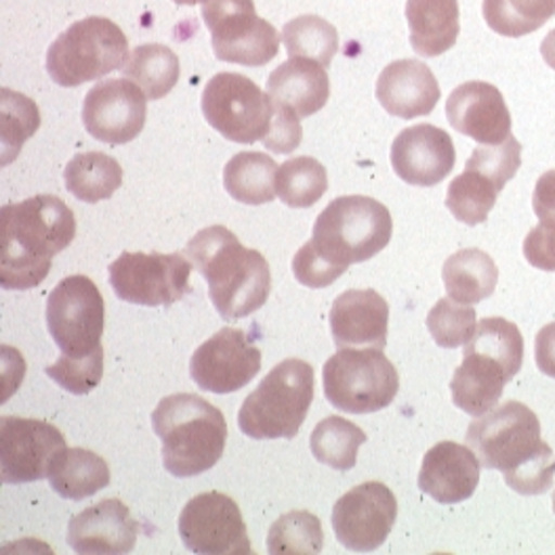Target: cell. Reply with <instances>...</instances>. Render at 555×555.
<instances>
[{"label": "cell", "mask_w": 555, "mask_h": 555, "mask_svg": "<svg viewBox=\"0 0 555 555\" xmlns=\"http://www.w3.org/2000/svg\"><path fill=\"white\" fill-rule=\"evenodd\" d=\"M76 238V215L57 196L38 194L0 210V284L7 291L36 288L49 276L53 257Z\"/></svg>", "instance_id": "cell-1"}, {"label": "cell", "mask_w": 555, "mask_h": 555, "mask_svg": "<svg viewBox=\"0 0 555 555\" xmlns=\"http://www.w3.org/2000/svg\"><path fill=\"white\" fill-rule=\"evenodd\" d=\"M185 257L207 280L210 304L221 318L238 320L266 306L272 291L270 263L259 250L246 248L232 230H201L185 244Z\"/></svg>", "instance_id": "cell-2"}, {"label": "cell", "mask_w": 555, "mask_h": 555, "mask_svg": "<svg viewBox=\"0 0 555 555\" xmlns=\"http://www.w3.org/2000/svg\"><path fill=\"white\" fill-rule=\"evenodd\" d=\"M152 427L163 442V465L175 478L205 474L225 451V416L196 393L163 398L152 413Z\"/></svg>", "instance_id": "cell-3"}, {"label": "cell", "mask_w": 555, "mask_h": 555, "mask_svg": "<svg viewBox=\"0 0 555 555\" xmlns=\"http://www.w3.org/2000/svg\"><path fill=\"white\" fill-rule=\"evenodd\" d=\"M393 221L389 208L371 196H339L324 208L310 244L344 274L351 263L373 259L391 241Z\"/></svg>", "instance_id": "cell-4"}, {"label": "cell", "mask_w": 555, "mask_h": 555, "mask_svg": "<svg viewBox=\"0 0 555 555\" xmlns=\"http://www.w3.org/2000/svg\"><path fill=\"white\" fill-rule=\"evenodd\" d=\"M312 400V364L286 358L246 396L238 411V427L253 440H293L310 413Z\"/></svg>", "instance_id": "cell-5"}, {"label": "cell", "mask_w": 555, "mask_h": 555, "mask_svg": "<svg viewBox=\"0 0 555 555\" xmlns=\"http://www.w3.org/2000/svg\"><path fill=\"white\" fill-rule=\"evenodd\" d=\"M129 62V38L107 17H85L57 36L47 51V72L60 87L100 80Z\"/></svg>", "instance_id": "cell-6"}, {"label": "cell", "mask_w": 555, "mask_h": 555, "mask_svg": "<svg viewBox=\"0 0 555 555\" xmlns=\"http://www.w3.org/2000/svg\"><path fill=\"white\" fill-rule=\"evenodd\" d=\"M322 385L331 406L349 415H369L393 402L400 375L379 347H339L324 364Z\"/></svg>", "instance_id": "cell-7"}, {"label": "cell", "mask_w": 555, "mask_h": 555, "mask_svg": "<svg viewBox=\"0 0 555 555\" xmlns=\"http://www.w3.org/2000/svg\"><path fill=\"white\" fill-rule=\"evenodd\" d=\"M201 105L217 133L244 145L268 138L276 114L270 93L238 72L215 74L203 91Z\"/></svg>", "instance_id": "cell-8"}, {"label": "cell", "mask_w": 555, "mask_h": 555, "mask_svg": "<svg viewBox=\"0 0 555 555\" xmlns=\"http://www.w3.org/2000/svg\"><path fill=\"white\" fill-rule=\"evenodd\" d=\"M465 440L486 469H499L503 474L514 472L550 447L541 438L539 416L516 400L472 421Z\"/></svg>", "instance_id": "cell-9"}, {"label": "cell", "mask_w": 555, "mask_h": 555, "mask_svg": "<svg viewBox=\"0 0 555 555\" xmlns=\"http://www.w3.org/2000/svg\"><path fill=\"white\" fill-rule=\"evenodd\" d=\"M44 315L49 335L62 356L87 358L104 347V297L91 278H64L51 291Z\"/></svg>", "instance_id": "cell-10"}, {"label": "cell", "mask_w": 555, "mask_h": 555, "mask_svg": "<svg viewBox=\"0 0 555 555\" xmlns=\"http://www.w3.org/2000/svg\"><path fill=\"white\" fill-rule=\"evenodd\" d=\"M203 17L219 62L259 68L276 57L282 36L257 15L253 0H205Z\"/></svg>", "instance_id": "cell-11"}, {"label": "cell", "mask_w": 555, "mask_h": 555, "mask_svg": "<svg viewBox=\"0 0 555 555\" xmlns=\"http://www.w3.org/2000/svg\"><path fill=\"white\" fill-rule=\"evenodd\" d=\"M107 274L116 297L133 306L169 308L192 291V263L179 253H122Z\"/></svg>", "instance_id": "cell-12"}, {"label": "cell", "mask_w": 555, "mask_h": 555, "mask_svg": "<svg viewBox=\"0 0 555 555\" xmlns=\"http://www.w3.org/2000/svg\"><path fill=\"white\" fill-rule=\"evenodd\" d=\"M179 537L192 554H250V539L238 503L223 492H203L185 503L177 521Z\"/></svg>", "instance_id": "cell-13"}, {"label": "cell", "mask_w": 555, "mask_h": 555, "mask_svg": "<svg viewBox=\"0 0 555 555\" xmlns=\"http://www.w3.org/2000/svg\"><path fill=\"white\" fill-rule=\"evenodd\" d=\"M64 434L40 418H0L2 485H28L49 478L55 459L66 451Z\"/></svg>", "instance_id": "cell-14"}, {"label": "cell", "mask_w": 555, "mask_h": 555, "mask_svg": "<svg viewBox=\"0 0 555 555\" xmlns=\"http://www.w3.org/2000/svg\"><path fill=\"white\" fill-rule=\"evenodd\" d=\"M398 520L396 494L382 482L351 488L333 507L337 541L351 552L369 554L387 541Z\"/></svg>", "instance_id": "cell-15"}, {"label": "cell", "mask_w": 555, "mask_h": 555, "mask_svg": "<svg viewBox=\"0 0 555 555\" xmlns=\"http://www.w3.org/2000/svg\"><path fill=\"white\" fill-rule=\"evenodd\" d=\"M261 349L238 328H221L192 353L190 375L210 393H234L253 382L261 371Z\"/></svg>", "instance_id": "cell-16"}, {"label": "cell", "mask_w": 555, "mask_h": 555, "mask_svg": "<svg viewBox=\"0 0 555 555\" xmlns=\"http://www.w3.org/2000/svg\"><path fill=\"white\" fill-rule=\"evenodd\" d=\"M147 95L129 78L93 85L82 104L85 129L102 143L122 145L139 138L147 118Z\"/></svg>", "instance_id": "cell-17"}, {"label": "cell", "mask_w": 555, "mask_h": 555, "mask_svg": "<svg viewBox=\"0 0 555 555\" xmlns=\"http://www.w3.org/2000/svg\"><path fill=\"white\" fill-rule=\"evenodd\" d=\"M389 158L396 175L409 185L434 188L452 173L456 152L444 129L423 122L396 135Z\"/></svg>", "instance_id": "cell-18"}, {"label": "cell", "mask_w": 555, "mask_h": 555, "mask_svg": "<svg viewBox=\"0 0 555 555\" xmlns=\"http://www.w3.org/2000/svg\"><path fill=\"white\" fill-rule=\"evenodd\" d=\"M447 118L452 129L480 145H499L512 138V114L501 91L485 82L459 85L447 100Z\"/></svg>", "instance_id": "cell-19"}, {"label": "cell", "mask_w": 555, "mask_h": 555, "mask_svg": "<svg viewBox=\"0 0 555 555\" xmlns=\"http://www.w3.org/2000/svg\"><path fill=\"white\" fill-rule=\"evenodd\" d=\"M139 521L120 499H104L68 524V545L80 555H120L135 550Z\"/></svg>", "instance_id": "cell-20"}, {"label": "cell", "mask_w": 555, "mask_h": 555, "mask_svg": "<svg viewBox=\"0 0 555 555\" xmlns=\"http://www.w3.org/2000/svg\"><path fill=\"white\" fill-rule=\"evenodd\" d=\"M480 465L469 447L438 442L423 456L418 488L442 505L463 503L480 485Z\"/></svg>", "instance_id": "cell-21"}, {"label": "cell", "mask_w": 555, "mask_h": 555, "mask_svg": "<svg viewBox=\"0 0 555 555\" xmlns=\"http://www.w3.org/2000/svg\"><path fill=\"white\" fill-rule=\"evenodd\" d=\"M440 85L429 66L418 60H398L377 78V100L396 118L429 116L440 102Z\"/></svg>", "instance_id": "cell-22"}, {"label": "cell", "mask_w": 555, "mask_h": 555, "mask_svg": "<svg viewBox=\"0 0 555 555\" xmlns=\"http://www.w3.org/2000/svg\"><path fill=\"white\" fill-rule=\"evenodd\" d=\"M512 379L514 375L503 360L482 347L467 344L463 362L452 375V402L467 415H485L499 404L505 385Z\"/></svg>", "instance_id": "cell-23"}, {"label": "cell", "mask_w": 555, "mask_h": 555, "mask_svg": "<svg viewBox=\"0 0 555 555\" xmlns=\"http://www.w3.org/2000/svg\"><path fill=\"white\" fill-rule=\"evenodd\" d=\"M328 320L337 347L387 346L389 306L373 288H351L339 295Z\"/></svg>", "instance_id": "cell-24"}, {"label": "cell", "mask_w": 555, "mask_h": 555, "mask_svg": "<svg viewBox=\"0 0 555 555\" xmlns=\"http://www.w3.org/2000/svg\"><path fill=\"white\" fill-rule=\"evenodd\" d=\"M268 93L278 104L291 107L299 118H308L320 112L331 98L328 72L313 60H288L270 74Z\"/></svg>", "instance_id": "cell-25"}, {"label": "cell", "mask_w": 555, "mask_h": 555, "mask_svg": "<svg viewBox=\"0 0 555 555\" xmlns=\"http://www.w3.org/2000/svg\"><path fill=\"white\" fill-rule=\"evenodd\" d=\"M459 0H406V22L413 51L438 57L451 51L461 33Z\"/></svg>", "instance_id": "cell-26"}, {"label": "cell", "mask_w": 555, "mask_h": 555, "mask_svg": "<svg viewBox=\"0 0 555 555\" xmlns=\"http://www.w3.org/2000/svg\"><path fill=\"white\" fill-rule=\"evenodd\" d=\"M442 280L451 299L465 306H476L494 293L499 268L485 250L463 248L447 259Z\"/></svg>", "instance_id": "cell-27"}, {"label": "cell", "mask_w": 555, "mask_h": 555, "mask_svg": "<svg viewBox=\"0 0 555 555\" xmlns=\"http://www.w3.org/2000/svg\"><path fill=\"white\" fill-rule=\"evenodd\" d=\"M112 474L104 456L87 449H66L62 452L51 472V488L69 501H82L109 486Z\"/></svg>", "instance_id": "cell-28"}, {"label": "cell", "mask_w": 555, "mask_h": 555, "mask_svg": "<svg viewBox=\"0 0 555 555\" xmlns=\"http://www.w3.org/2000/svg\"><path fill=\"white\" fill-rule=\"evenodd\" d=\"M276 160L261 152H238L223 169L225 192L243 205L259 207L276 198Z\"/></svg>", "instance_id": "cell-29"}, {"label": "cell", "mask_w": 555, "mask_h": 555, "mask_svg": "<svg viewBox=\"0 0 555 555\" xmlns=\"http://www.w3.org/2000/svg\"><path fill=\"white\" fill-rule=\"evenodd\" d=\"M64 181L76 201L95 205L114 196L122 185V167L104 152H82L66 165Z\"/></svg>", "instance_id": "cell-30"}, {"label": "cell", "mask_w": 555, "mask_h": 555, "mask_svg": "<svg viewBox=\"0 0 555 555\" xmlns=\"http://www.w3.org/2000/svg\"><path fill=\"white\" fill-rule=\"evenodd\" d=\"M125 78L133 80L147 100L167 98L179 80V57L165 44L147 42L133 49L129 62L120 69Z\"/></svg>", "instance_id": "cell-31"}, {"label": "cell", "mask_w": 555, "mask_h": 555, "mask_svg": "<svg viewBox=\"0 0 555 555\" xmlns=\"http://www.w3.org/2000/svg\"><path fill=\"white\" fill-rule=\"evenodd\" d=\"M366 442V434L344 416L331 415L322 418L310 436L313 459L339 472L356 467L358 449Z\"/></svg>", "instance_id": "cell-32"}, {"label": "cell", "mask_w": 555, "mask_h": 555, "mask_svg": "<svg viewBox=\"0 0 555 555\" xmlns=\"http://www.w3.org/2000/svg\"><path fill=\"white\" fill-rule=\"evenodd\" d=\"M488 28L505 38L532 35L555 17V0H485Z\"/></svg>", "instance_id": "cell-33"}, {"label": "cell", "mask_w": 555, "mask_h": 555, "mask_svg": "<svg viewBox=\"0 0 555 555\" xmlns=\"http://www.w3.org/2000/svg\"><path fill=\"white\" fill-rule=\"evenodd\" d=\"M282 42L288 60H313L326 68L339 51V33L318 15H301L284 24Z\"/></svg>", "instance_id": "cell-34"}, {"label": "cell", "mask_w": 555, "mask_h": 555, "mask_svg": "<svg viewBox=\"0 0 555 555\" xmlns=\"http://www.w3.org/2000/svg\"><path fill=\"white\" fill-rule=\"evenodd\" d=\"M328 173L312 156H295L278 167V198L291 208H310L326 194Z\"/></svg>", "instance_id": "cell-35"}, {"label": "cell", "mask_w": 555, "mask_h": 555, "mask_svg": "<svg viewBox=\"0 0 555 555\" xmlns=\"http://www.w3.org/2000/svg\"><path fill=\"white\" fill-rule=\"evenodd\" d=\"M501 190L486 175L465 167V171L454 177L447 192V208L452 217L465 225L485 223L490 210L496 205Z\"/></svg>", "instance_id": "cell-36"}, {"label": "cell", "mask_w": 555, "mask_h": 555, "mask_svg": "<svg viewBox=\"0 0 555 555\" xmlns=\"http://www.w3.org/2000/svg\"><path fill=\"white\" fill-rule=\"evenodd\" d=\"M322 547V521L306 509L282 514L268 532V552L272 555H315Z\"/></svg>", "instance_id": "cell-37"}, {"label": "cell", "mask_w": 555, "mask_h": 555, "mask_svg": "<svg viewBox=\"0 0 555 555\" xmlns=\"http://www.w3.org/2000/svg\"><path fill=\"white\" fill-rule=\"evenodd\" d=\"M0 98H2V104H0L2 105V114H0V118H2V129H0L2 165H9L20 156L22 145L38 131L40 112L30 98H26L17 91L2 89Z\"/></svg>", "instance_id": "cell-38"}, {"label": "cell", "mask_w": 555, "mask_h": 555, "mask_svg": "<svg viewBox=\"0 0 555 555\" xmlns=\"http://www.w3.org/2000/svg\"><path fill=\"white\" fill-rule=\"evenodd\" d=\"M427 328L440 347L467 346L478 328V315L472 306L444 297L427 313Z\"/></svg>", "instance_id": "cell-39"}, {"label": "cell", "mask_w": 555, "mask_h": 555, "mask_svg": "<svg viewBox=\"0 0 555 555\" xmlns=\"http://www.w3.org/2000/svg\"><path fill=\"white\" fill-rule=\"evenodd\" d=\"M44 373L69 393L85 396L93 391L104 377V347L87 358L60 356V360L47 366Z\"/></svg>", "instance_id": "cell-40"}, {"label": "cell", "mask_w": 555, "mask_h": 555, "mask_svg": "<svg viewBox=\"0 0 555 555\" xmlns=\"http://www.w3.org/2000/svg\"><path fill=\"white\" fill-rule=\"evenodd\" d=\"M465 167L486 175L503 192V188L520 171L521 143L509 138L499 145H478Z\"/></svg>", "instance_id": "cell-41"}, {"label": "cell", "mask_w": 555, "mask_h": 555, "mask_svg": "<svg viewBox=\"0 0 555 555\" xmlns=\"http://www.w3.org/2000/svg\"><path fill=\"white\" fill-rule=\"evenodd\" d=\"M505 482L524 496H534L547 492L555 478V456L552 447H545L539 454H534L530 461L521 463L509 474H503Z\"/></svg>", "instance_id": "cell-42"}, {"label": "cell", "mask_w": 555, "mask_h": 555, "mask_svg": "<svg viewBox=\"0 0 555 555\" xmlns=\"http://www.w3.org/2000/svg\"><path fill=\"white\" fill-rule=\"evenodd\" d=\"M293 274L308 288H326L335 280L344 276V272L331 266L324 257H320L310 243L304 244L293 257Z\"/></svg>", "instance_id": "cell-43"}, {"label": "cell", "mask_w": 555, "mask_h": 555, "mask_svg": "<svg viewBox=\"0 0 555 555\" xmlns=\"http://www.w3.org/2000/svg\"><path fill=\"white\" fill-rule=\"evenodd\" d=\"M526 261L543 272H555V215L539 219V225L524 238Z\"/></svg>", "instance_id": "cell-44"}, {"label": "cell", "mask_w": 555, "mask_h": 555, "mask_svg": "<svg viewBox=\"0 0 555 555\" xmlns=\"http://www.w3.org/2000/svg\"><path fill=\"white\" fill-rule=\"evenodd\" d=\"M274 105H276L274 122L268 138L263 139V145L278 154H291L301 145V139H304L301 118L286 105L278 102H274Z\"/></svg>", "instance_id": "cell-45"}, {"label": "cell", "mask_w": 555, "mask_h": 555, "mask_svg": "<svg viewBox=\"0 0 555 555\" xmlns=\"http://www.w3.org/2000/svg\"><path fill=\"white\" fill-rule=\"evenodd\" d=\"M534 358L539 371L555 379V322L539 331L534 341Z\"/></svg>", "instance_id": "cell-46"}, {"label": "cell", "mask_w": 555, "mask_h": 555, "mask_svg": "<svg viewBox=\"0 0 555 555\" xmlns=\"http://www.w3.org/2000/svg\"><path fill=\"white\" fill-rule=\"evenodd\" d=\"M532 208L539 219L555 215V169L539 177L532 194Z\"/></svg>", "instance_id": "cell-47"}, {"label": "cell", "mask_w": 555, "mask_h": 555, "mask_svg": "<svg viewBox=\"0 0 555 555\" xmlns=\"http://www.w3.org/2000/svg\"><path fill=\"white\" fill-rule=\"evenodd\" d=\"M541 55L550 68L555 69V30L543 38L541 42Z\"/></svg>", "instance_id": "cell-48"}, {"label": "cell", "mask_w": 555, "mask_h": 555, "mask_svg": "<svg viewBox=\"0 0 555 555\" xmlns=\"http://www.w3.org/2000/svg\"><path fill=\"white\" fill-rule=\"evenodd\" d=\"M175 4H190V7H194V4H198V2H205V0H173Z\"/></svg>", "instance_id": "cell-49"}, {"label": "cell", "mask_w": 555, "mask_h": 555, "mask_svg": "<svg viewBox=\"0 0 555 555\" xmlns=\"http://www.w3.org/2000/svg\"><path fill=\"white\" fill-rule=\"evenodd\" d=\"M552 501H554V514H555V490H554V496H552Z\"/></svg>", "instance_id": "cell-50"}]
</instances>
